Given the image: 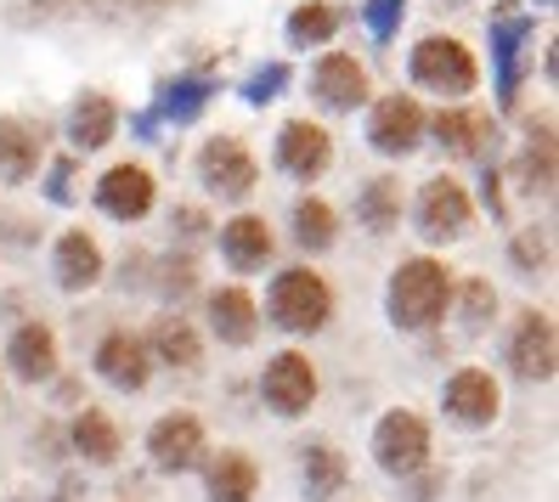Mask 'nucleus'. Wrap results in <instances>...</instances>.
<instances>
[{
  "instance_id": "1",
  "label": "nucleus",
  "mask_w": 559,
  "mask_h": 502,
  "mask_svg": "<svg viewBox=\"0 0 559 502\" xmlns=\"http://www.w3.org/2000/svg\"><path fill=\"white\" fill-rule=\"evenodd\" d=\"M447 299H452V272L430 254L402 260L396 277H390V316H396V327H436Z\"/></svg>"
},
{
  "instance_id": "2",
  "label": "nucleus",
  "mask_w": 559,
  "mask_h": 502,
  "mask_svg": "<svg viewBox=\"0 0 559 502\" xmlns=\"http://www.w3.org/2000/svg\"><path fill=\"white\" fill-rule=\"evenodd\" d=\"M328 316H334V294H328V283L317 272H306V265H294V272H283L272 283V322L288 327V333H317L328 327Z\"/></svg>"
},
{
  "instance_id": "3",
  "label": "nucleus",
  "mask_w": 559,
  "mask_h": 502,
  "mask_svg": "<svg viewBox=\"0 0 559 502\" xmlns=\"http://www.w3.org/2000/svg\"><path fill=\"white\" fill-rule=\"evenodd\" d=\"M181 7V0H35L23 7V23H142Z\"/></svg>"
},
{
  "instance_id": "4",
  "label": "nucleus",
  "mask_w": 559,
  "mask_h": 502,
  "mask_svg": "<svg viewBox=\"0 0 559 502\" xmlns=\"http://www.w3.org/2000/svg\"><path fill=\"white\" fill-rule=\"evenodd\" d=\"M413 80L424 91L464 96V91H475V57H469V46H457L447 35H430V40L413 46Z\"/></svg>"
},
{
  "instance_id": "5",
  "label": "nucleus",
  "mask_w": 559,
  "mask_h": 502,
  "mask_svg": "<svg viewBox=\"0 0 559 502\" xmlns=\"http://www.w3.org/2000/svg\"><path fill=\"white\" fill-rule=\"evenodd\" d=\"M373 457L384 475H418L424 457H430V423L418 413H390L373 429Z\"/></svg>"
},
{
  "instance_id": "6",
  "label": "nucleus",
  "mask_w": 559,
  "mask_h": 502,
  "mask_svg": "<svg viewBox=\"0 0 559 502\" xmlns=\"http://www.w3.org/2000/svg\"><path fill=\"white\" fill-rule=\"evenodd\" d=\"M260 395L266 407L283 413V418H300L311 401H317V367L300 356V350H283L266 361V379H260Z\"/></svg>"
},
{
  "instance_id": "7",
  "label": "nucleus",
  "mask_w": 559,
  "mask_h": 502,
  "mask_svg": "<svg viewBox=\"0 0 559 502\" xmlns=\"http://www.w3.org/2000/svg\"><path fill=\"white\" fill-rule=\"evenodd\" d=\"M147 452H153V468H164V475H187V468L204 463V423L187 413L158 418L147 434Z\"/></svg>"
},
{
  "instance_id": "8",
  "label": "nucleus",
  "mask_w": 559,
  "mask_h": 502,
  "mask_svg": "<svg viewBox=\"0 0 559 502\" xmlns=\"http://www.w3.org/2000/svg\"><path fill=\"white\" fill-rule=\"evenodd\" d=\"M469 220H475V210H469V192L457 187V181H430L424 187V198H418V226H424V238H464L469 231Z\"/></svg>"
},
{
  "instance_id": "9",
  "label": "nucleus",
  "mask_w": 559,
  "mask_h": 502,
  "mask_svg": "<svg viewBox=\"0 0 559 502\" xmlns=\"http://www.w3.org/2000/svg\"><path fill=\"white\" fill-rule=\"evenodd\" d=\"M418 136H424V108L413 103V96H384V103L373 108V119H368V142L390 158L413 153Z\"/></svg>"
},
{
  "instance_id": "10",
  "label": "nucleus",
  "mask_w": 559,
  "mask_h": 502,
  "mask_svg": "<svg viewBox=\"0 0 559 502\" xmlns=\"http://www.w3.org/2000/svg\"><path fill=\"white\" fill-rule=\"evenodd\" d=\"M199 170H204V181H210L221 198H249V192H254V181H260L249 147H243V142H233V136H215V142L199 153Z\"/></svg>"
},
{
  "instance_id": "11",
  "label": "nucleus",
  "mask_w": 559,
  "mask_h": 502,
  "mask_svg": "<svg viewBox=\"0 0 559 502\" xmlns=\"http://www.w3.org/2000/svg\"><path fill=\"white\" fill-rule=\"evenodd\" d=\"M441 401H447V413L457 423H491L503 413V390H498V379H491L486 367H464V373H452Z\"/></svg>"
},
{
  "instance_id": "12",
  "label": "nucleus",
  "mask_w": 559,
  "mask_h": 502,
  "mask_svg": "<svg viewBox=\"0 0 559 502\" xmlns=\"http://www.w3.org/2000/svg\"><path fill=\"white\" fill-rule=\"evenodd\" d=\"M277 164H283L288 176L311 181V176H322L328 164H334V142H328L322 124L294 119V124H283V136H277Z\"/></svg>"
},
{
  "instance_id": "13",
  "label": "nucleus",
  "mask_w": 559,
  "mask_h": 502,
  "mask_svg": "<svg viewBox=\"0 0 559 502\" xmlns=\"http://www.w3.org/2000/svg\"><path fill=\"white\" fill-rule=\"evenodd\" d=\"M554 316L548 311H525L514 339H509V361L520 379H554Z\"/></svg>"
},
{
  "instance_id": "14",
  "label": "nucleus",
  "mask_w": 559,
  "mask_h": 502,
  "mask_svg": "<svg viewBox=\"0 0 559 502\" xmlns=\"http://www.w3.org/2000/svg\"><path fill=\"white\" fill-rule=\"evenodd\" d=\"M96 204H103L114 220H142L153 210V176L142 164H114V170L96 181Z\"/></svg>"
},
{
  "instance_id": "15",
  "label": "nucleus",
  "mask_w": 559,
  "mask_h": 502,
  "mask_svg": "<svg viewBox=\"0 0 559 502\" xmlns=\"http://www.w3.org/2000/svg\"><path fill=\"white\" fill-rule=\"evenodd\" d=\"M96 373H103L114 390H142L153 379V356L136 333H108L103 345H96Z\"/></svg>"
},
{
  "instance_id": "16",
  "label": "nucleus",
  "mask_w": 559,
  "mask_h": 502,
  "mask_svg": "<svg viewBox=\"0 0 559 502\" xmlns=\"http://www.w3.org/2000/svg\"><path fill=\"white\" fill-rule=\"evenodd\" d=\"M51 265H57V283L69 294H80V288H96V277H103V249H96V238H85V231H62Z\"/></svg>"
},
{
  "instance_id": "17",
  "label": "nucleus",
  "mask_w": 559,
  "mask_h": 502,
  "mask_svg": "<svg viewBox=\"0 0 559 502\" xmlns=\"http://www.w3.org/2000/svg\"><path fill=\"white\" fill-rule=\"evenodd\" d=\"M7 361H12V373H17V379H28V384L51 379V367H57V333H51L46 322H28V327H17V333H12V350H7Z\"/></svg>"
},
{
  "instance_id": "18",
  "label": "nucleus",
  "mask_w": 559,
  "mask_h": 502,
  "mask_svg": "<svg viewBox=\"0 0 559 502\" xmlns=\"http://www.w3.org/2000/svg\"><path fill=\"white\" fill-rule=\"evenodd\" d=\"M317 96L328 108H356L361 96H368V74H361V62L334 51V57H322L317 62Z\"/></svg>"
},
{
  "instance_id": "19",
  "label": "nucleus",
  "mask_w": 559,
  "mask_h": 502,
  "mask_svg": "<svg viewBox=\"0 0 559 502\" xmlns=\"http://www.w3.org/2000/svg\"><path fill=\"white\" fill-rule=\"evenodd\" d=\"M221 249H226V260H233L238 272H254V265L272 260V226L260 215H238V220H226Z\"/></svg>"
},
{
  "instance_id": "20",
  "label": "nucleus",
  "mask_w": 559,
  "mask_h": 502,
  "mask_svg": "<svg viewBox=\"0 0 559 502\" xmlns=\"http://www.w3.org/2000/svg\"><path fill=\"white\" fill-rule=\"evenodd\" d=\"M210 322H215V333H221L226 345H249L254 327H260L254 299H249L243 288H215V294H210Z\"/></svg>"
},
{
  "instance_id": "21",
  "label": "nucleus",
  "mask_w": 559,
  "mask_h": 502,
  "mask_svg": "<svg viewBox=\"0 0 559 502\" xmlns=\"http://www.w3.org/2000/svg\"><path fill=\"white\" fill-rule=\"evenodd\" d=\"M260 491V468L243 452H221L210 463V502H254Z\"/></svg>"
},
{
  "instance_id": "22",
  "label": "nucleus",
  "mask_w": 559,
  "mask_h": 502,
  "mask_svg": "<svg viewBox=\"0 0 559 502\" xmlns=\"http://www.w3.org/2000/svg\"><path fill=\"white\" fill-rule=\"evenodd\" d=\"M35 164H40V136L17 119H0V176L23 181L35 176Z\"/></svg>"
},
{
  "instance_id": "23",
  "label": "nucleus",
  "mask_w": 559,
  "mask_h": 502,
  "mask_svg": "<svg viewBox=\"0 0 559 502\" xmlns=\"http://www.w3.org/2000/svg\"><path fill=\"white\" fill-rule=\"evenodd\" d=\"M142 345H147V356L170 361V367H199V333H192L181 316H164L153 327V339H142Z\"/></svg>"
},
{
  "instance_id": "24",
  "label": "nucleus",
  "mask_w": 559,
  "mask_h": 502,
  "mask_svg": "<svg viewBox=\"0 0 559 502\" xmlns=\"http://www.w3.org/2000/svg\"><path fill=\"white\" fill-rule=\"evenodd\" d=\"M436 136H441L447 153L475 158V153H486V142H491V119H486V113H441V119H436Z\"/></svg>"
},
{
  "instance_id": "25",
  "label": "nucleus",
  "mask_w": 559,
  "mask_h": 502,
  "mask_svg": "<svg viewBox=\"0 0 559 502\" xmlns=\"http://www.w3.org/2000/svg\"><path fill=\"white\" fill-rule=\"evenodd\" d=\"M340 486H345V457L328 446V441L306 446V497H311V502H328Z\"/></svg>"
},
{
  "instance_id": "26",
  "label": "nucleus",
  "mask_w": 559,
  "mask_h": 502,
  "mask_svg": "<svg viewBox=\"0 0 559 502\" xmlns=\"http://www.w3.org/2000/svg\"><path fill=\"white\" fill-rule=\"evenodd\" d=\"M69 434H74V446H80L91 463H114V457H119V429H114L108 413H80Z\"/></svg>"
},
{
  "instance_id": "27",
  "label": "nucleus",
  "mask_w": 559,
  "mask_h": 502,
  "mask_svg": "<svg viewBox=\"0 0 559 502\" xmlns=\"http://www.w3.org/2000/svg\"><path fill=\"white\" fill-rule=\"evenodd\" d=\"M114 124H119V108L108 103V96H85V103L74 108V142L103 147V142H114Z\"/></svg>"
},
{
  "instance_id": "28",
  "label": "nucleus",
  "mask_w": 559,
  "mask_h": 502,
  "mask_svg": "<svg viewBox=\"0 0 559 502\" xmlns=\"http://www.w3.org/2000/svg\"><path fill=\"white\" fill-rule=\"evenodd\" d=\"M361 220H368L373 231H390L396 226V215H402V187L390 181V176H379V181H368V192H361Z\"/></svg>"
},
{
  "instance_id": "29",
  "label": "nucleus",
  "mask_w": 559,
  "mask_h": 502,
  "mask_svg": "<svg viewBox=\"0 0 559 502\" xmlns=\"http://www.w3.org/2000/svg\"><path fill=\"white\" fill-rule=\"evenodd\" d=\"M294 238L306 249H328L334 243V210H328L322 198H300V204H294Z\"/></svg>"
},
{
  "instance_id": "30",
  "label": "nucleus",
  "mask_w": 559,
  "mask_h": 502,
  "mask_svg": "<svg viewBox=\"0 0 559 502\" xmlns=\"http://www.w3.org/2000/svg\"><path fill=\"white\" fill-rule=\"evenodd\" d=\"M334 28H340V12L317 0V7H300L288 17V40L294 46H322V40H334Z\"/></svg>"
},
{
  "instance_id": "31",
  "label": "nucleus",
  "mask_w": 559,
  "mask_h": 502,
  "mask_svg": "<svg viewBox=\"0 0 559 502\" xmlns=\"http://www.w3.org/2000/svg\"><path fill=\"white\" fill-rule=\"evenodd\" d=\"M525 40V17H498V57H503V103H514V46Z\"/></svg>"
},
{
  "instance_id": "32",
  "label": "nucleus",
  "mask_w": 559,
  "mask_h": 502,
  "mask_svg": "<svg viewBox=\"0 0 559 502\" xmlns=\"http://www.w3.org/2000/svg\"><path fill=\"white\" fill-rule=\"evenodd\" d=\"M525 187L532 192H548L554 187V136H548V124H543V142H532V153H525Z\"/></svg>"
},
{
  "instance_id": "33",
  "label": "nucleus",
  "mask_w": 559,
  "mask_h": 502,
  "mask_svg": "<svg viewBox=\"0 0 559 502\" xmlns=\"http://www.w3.org/2000/svg\"><path fill=\"white\" fill-rule=\"evenodd\" d=\"M204 80H187V85H170V96H164V113H176V119H192L204 108Z\"/></svg>"
},
{
  "instance_id": "34",
  "label": "nucleus",
  "mask_w": 559,
  "mask_h": 502,
  "mask_svg": "<svg viewBox=\"0 0 559 502\" xmlns=\"http://www.w3.org/2000/svg\"><path fill=\"white\" fill-rule=\"evenodd\" d=\"M396 23H402V0H368V28H373V40H390V35H396Z\"/></svg>"
},
{
  "instance_id": "35",
  "label": "nucleus",
  "mask_w": 559,
  "mask_h": 502,
  "mask_svg": "<svg viewBox=\"0 0 559 502\" xmlns=\"http://www.w3.org/2000/svg\"><path fill=\"white\" fill-rule=\"evenodd\" d=\"M464 306H469V322L480 327V322H486V311L498 306V294H491L486 283H469V288H464Z\"/></svg>"
},
{
  "instance_id": "36",
  "label": "nucleus",
  "mask_w": 559,
  "mask_h": 502,
  "mask_svg": "<svg viewBox=\"0 0 559 502\" xmlns=\"http://www.w3.org/2000/svg\"><path fill=\"white\" fill-rule=\"evenodd\" d=\"M288 80V69H266V74H254L249 80V103H266V96H277V85Z\"/></svg>"
}]
</instances>
